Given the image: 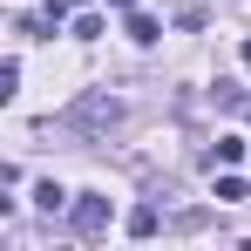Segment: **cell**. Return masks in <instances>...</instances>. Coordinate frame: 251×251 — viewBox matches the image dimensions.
Returning <instances> with one entry per match:
<instances>
[{"label": "cell", "mask_w": 251, "mask_h": 251, "mask_svg": "<svg viewBox=\"0 0 251 251\" xmlns=\"http://www.w3.org/2000/svg\"><path fill=\"white\" fill-rule=\"evenodd\" d=\"M116 123H123V102H116V95H102V88L82 95V102L68 109V129H88V136H109Z\"/></svg>", "instance_id": "1"}, {"label": "cell", "mask_w": 251, "mask_h": 251, "mask_svg": "<svg viewBox=\"0 0 251 251\" xmlns=\"http://www.w3.org/2000/svg\"><path fill=\"white\" fill-rule=\"evenodd\" d=\"M68 224H75V238H102V231H109V197H95V190L75 197V204H68Z\"/></svg>", "instance_id": "2"}, {"label": "cell", "mask_w": 251, "mask_h": 251, "mask_svg": "<svg viewBox=\"0 0 251 251\" xmlns=\"http://www.w3.org/2000/svg\"><path fill=\"white\" fill-rule=\"evenodd\" d=\"M123 34H129V41H143V48H150V41H156V34H163V27H156V21H150V14H136V7H129V21H123Z\"/></svg>", "instance_id": "3"}, {"label": "cell", "mask_w": 251, "mask_h": 251, "mask_svg": "<svg viewBox=\"0 0 251 251\" xmlns=\"http://www.w3.org/2000/svg\"><path fill=\"white\" fill-rule=\"evenodd\" d=\"M156 224H163L156 204H136V210H129V238H156Z\"/></svg>", "instance_id": "4"}, {"label": "cell", "mask_w": 251, "mask_h": 251, "mask_svg": "<svg viewBox=\"0 0 251 251\" xmlns=\"http://www.w3.org/2000/svg\"><path fill=\"white\" fill-rule=\"evenodd\" d=\"M245 197H251L245 176H217V204H245Z\"/></svg>", "instance_id": "5"}, {"label": "cell", "mask_w": 251, "mask_h": 251, "mask_svg": "<svg viewBox=\"0 0 251 251\" xmlns=\"http://www.w3.org/2000/svg\"><path fill=\"white\" fill-rule=\"evenodd\" d=\"M68 34H75V41H95V34H102V14H95V7L75 14V27H68Z\"/></svg>", "instance_id": "6"}, {"label": "cell", "mask_w": 251, "mask_h": 251, "mask_svg": "<svg viewBox=\"0 0 251 251\" xmlns=\"http://www.w3.org/2000/svg\"><path fill=\"white\" fill-rule=\"evenodd\" d=\"M34 204H41V210H61V204H68V190H61V183H41V190H34Z\"/></svg>", "instance_id": "7"}, {"label": "cell", "mask_w": 251, "mask_h": 251, "mask_svg": "<svg viewBox=\"0 0 251 251\" xmlns=\"http://www.w3.org/2000/svg\"><path fill=\"white\" fill-rule=\"evenodd\" d=\"M68 7H75V0H48V21H61V14H68Z\"/></svg>", "instance_id": "8"}, {"label": "cell", "mask_w": 251, "mask_h": 251, "mask_svg": "<svg viewBox=\"0 0 251 251\" xmlns=\"http://www.w3.org/2000/svg\"><path fill=\"white\" fill-rule=\"evenodd\" d=\"M109 7H136V0H109Z\"/></svg>", "instance_id": "9"}, {"label": "cell", "mask_w": 251, "mask_h": 251, "mask_svg": "<svg viewBox=\"0 0 251 251\" xmlns=\"http://www.w3.org/2000/svg\"><path fill=\"white\" fill-rule=\"evenodd\" d=\"M245 68H251V41H245Z\"/></svg>", "instance_id": "10"}, {"label": "cell", "mask_w": 251, "mask_h": 251, "mask_svg": "<svg viewBox=\"0 0 251 251\" xmlns=\"http://www.w3.org/2000/svg\"><path fill=\"white\" fill-rule=\"evenodd\" d=\"M245 116H251V102H245Z\"/></svg>", "instance_id": "11"}]
</instances>
